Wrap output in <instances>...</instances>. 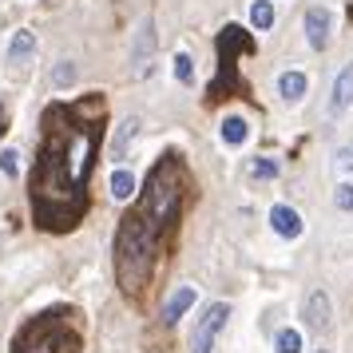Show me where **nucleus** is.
<instances>
[{
	"label": "nucleus",
	"instance_id": "f257e3e1",
	"mask_svg": "<svg viewBox=\"0 0 353 353\" xmlns=\"http://www.w3.org/2000/svg\"><path fill=\"white\" fill-rule=\"evenodd\" d=\"M108 131V99L88 92L80 99H52L40 115V151L28 175L32 223L48 234H68L92 207V175Z\"/></svg>",
	"mask_w": 353,
	"mask_h": 353
},
{
	"label": "nucleus",
	"instance_id": "f03ea898",
	"mask_svg": "<svg viewBox=\"0 0 353 353\" xmlns=\"http://www.w3.org/2000/svg\"><path fill=\"white\" fill-rule=\"evenodd\" d=\"M191 191H194V175L187 159L179 151H167L147 171V183L143 191H135V203L123 210V219L115 226L112 262H115V286L128 302L135 305L147 302Z\"/></svg>",
	"mask_w": 353,
	"mask_h": 353
},
{
	"label": "nucleus",
	"instance_id": "7ed1b4c3",
	"mask_svg": "<svg viewBox=\"0 0 353 353\" xmlns=\"http://www.w3.org/2000/svg\"><path fill=\"white\" fill-rule=\"evenodd\" d=\"M83 325L76 305H52L40 310L12 334V353H80Z\"/></svg>",
	"mask_w": 353,
	"mask_h": 353
},
{
	"label": "nucleus",
	"instance_id": "20e7f679",
	"mask_svg": "<svg viewBox=\"0 0 353 353\" xmlns=\"http://www.w3.org/2000/svg\"><path fill=\"white\" fill-rule=\"evenodd\" d=\"M258 44L254 36L246 32L242 24H226L223 32H219V76H214V83L207 88V99L214 103V99L230 96V92H242V80H239V56H250Z\"/></svg>",
	"mask_w": 353,
	"mask_h": 353
},
{
	"label": "nucleus",
	"instance_id": "39448f33",
	"mask_svg": "<svg viewBox=\"0 0 353 353\" xmlns=\"http://www.w3.org/2000/svg\"><path fill=\"white\" fill-rule=\"evenodd\" d=\"M226 318H230V305L214 302L207 305V314L194 321V334H191V353H214V337L223 334Z\"/></svg>",
	"mask_w": 353,
	"mask_h": 353
},
{
	"label": "nucleus",
	"instance_id": "423d86ee",
	"mask_svg": "<svg viewBox=\"0 0 353 353\" xmlns=\"http://www.w3.org/2000/svg\"><path fill=\"white\" fill-rule=\"evenodd\" d=\"M330 28H334V17H330V8H305V40H310V48L314 52H325L330 48Z\"/></svg>",
	"mask_w": 353,
	"mask_h": 353
},
{
	"label": "nucleus",
	"instance_id": "0eeeda50",
	"mask_svg": "<svg viewBox=\"0 0 353 353\" xmlns=\"http://www.w3.org/2000/svg\"><path fill=\"white\" fill-rule=\"evenodd\" d=\"M330 314H334V305H330V294L325 290H314L310 298H305V305H302V318H305V325L310 330H325L330 325Z\"/></svg>",
	"mask_w": 353,
	"mask_h": 353
},
{
	"label": "nucleus",
	"instance_id": "6e6552de",
	"mask_svg": "<svg viewBox=\"0 0 353 353\" xmlns=\"http://www.w3.org/2000/svg\"><path fill=\"white\" fill-rule=\"evenodd\" d=\"M151 52H155V24H151V17L139 24V36H135V52H131V64H135V76H147L151 72Z\"/></svg>",
	"mask_w": 353,
	"mask_h": 353
},
{
	"label": "nucleus",
	"instance_id": "1a4fd4ad",
	"mask_svg": "<svg viewBox=\"0 0 353 353\" xmlns=\"http://www.w3.org/2000/svg\"><path fill=\"white\" fill-rule=\"evenodd\" d=\"M270 226L282 239H302V214L294 207H286V203H278V207L270 210Z\"/></svg>",
	"mask_w": 353,
	"mask_h": 353
},
{
	"label": "nucleus",
	"instance_id": "9d476101",
	"mask_svg": "<svg viewBox=\"0 0 353 353\" xmlns=\"http://www.w3.org/2000/svg\"><path fill=\"white\" fill-rule=\"evenodd\" d=\"M194 298H199V290L194 286H179L175 294L167 298V305H163V325H175V321L194 305Z\"/></svg>",
	"mask_w": 353,
	"mask_h": 353
},
{
	"label": "nucleus",
	"instance_id": "9b49d317",
	"mask_svg": "<svg viewBox=\"0 0 353 353\" xmlns=\"http://www.w3.org/2000/svg\"><path fill=\"white\" fill-rule=\"evenodd\" d=\"M350 103H353V64H345L341 76L334 80V99H330V108H334V115H341Z\"/></svg>",
	"mask_w": 353,
	"mask_h": 353
},
{
	"label": "nucleus",
	"instance_id": "f8f14e48",
	"mask_svg": "<svg viewBox=\"0 0 353 353\" xmlns=\"http://www.w3.org/2000/svg\"><path fill=\"white\" fill-rule=\"evenodd\" d=\"M32 52H36V36L28 32V28H20L17 36H12V44H8V64H24V60H32Z\"/></svg>",
	"mask_w": 353,
	"mask_h": 353
},
{
	"label": "nucleus",
	"instance_id": "ddd939ff",
	"mask_svg": "<svg viewBox=\"0 0 353 353\" xmlns=\"http://www.w3.org/2000/svg\"><path fill=\"white\" fill-rule=\"evenodd\" d=\"M305 88H310V80H305L302 72H282L278 76V96L290 99V103H298L305 96Z\"/></svg>",
	"mask_w": 353,
	"mask_h": 353
},
{
	"label": "nucleus",
	"instance_id": "4468645a",
	"mask_svg": "<svg viewBox=\"0 0 353 353\" xmlns=\"http://www.w3.org/2000/svg\"><path fill=\"white\" fill-rule=\"evenodd\" d=\"M246 119H242V115H226L223 119V143L226 147H242L246 143Z\"/></svg>",
	"mask_w": 353,
	"mask_h": 353
},
{
	"label": "nucleus",
	"instance_id": "2eb2a0df",
	"mask_svg": "<svg viewBox=\"0 0 353 353\" xmlns=\"http://www.w3.org/2000/svg\"><path fill=\"white\" fill-rule=\"evenodd\" d=\"M131 194H135V175L131 171H112V199H119V203H128Z\"/></svg>",
	"mask_w": 353,
	"mask_h": 353
},
{
	"label": "nucleus",
	"instance_id": "dca6fc26",
	"mask_svg": "<svg viewBox=\"0 0 353 353\" xmlns=\"http://www.w3.org/2000/svg\"><path fill=\"white\" fill-rule=\"evenodd\" d=\"M250 24H254L258 32H270V24H274V4L270 0H254V4H250Z\"/></svg>",
	"mask_w": 353,
	"mask_h": 353
},
{
	"label": "nucleus",
	"instance_id": "f3484780",
	"mask_svg": "<svg viewBox=\"0 0 353 353\" xmlns=\"http://www.w3.org/2000/svg\"><path fill=\"white\" fill-rule=\"evenodd\" d=\"M274 350L278 353H302V334H298V330H278Z\"/></svg>",
	"mask_w": 353,
	"mask_h": 353
},
{
	"label": "nucleus",
	"instance_id": "a211bd4d",
	"mask_svg": "<svg viewBox=\"0 0 353 353\" xmlns=\"http://www.w3.org/2000/svg\"><path fill=\"white\" fill-rule=\"evenodd\" d=\"M175 80L187 83V88L194 83V64H191V56H187V52H179V56H175Z\"/></svg>",
	"mask_w": 353,
	"mask_h": 353
},
{
	"label": "nucleus",
	"instance_id": "6ab92c4d",
	"mask_svg": "<svg viewBox=\"0 0 353 353\" xmlns=\"http://www.w3.org/2000/svg\"><path fill=\"white\" fill-rule=\"evenodd\" d=\"M250 175L254 179H278V163L274 159H254L250 163Z\"/></svg>",
	"mask_w": 353,
	"mask_h": 353
},
{
	"label": "nucleus",
	"instance_id": "aec40b11",
	"mask_svg": "<svg viewBox=\"0 0 353 353\" xmlns=\"http://www.w3.org/2000/svg\"><path fill=\"white\" fill-rule=\"evenodd\" d=\"M334 203H337V210H353V183H341V187H337Z\"/></svg>",
	"mask_w": 353,
	"mask_h": 353
},
{
	"label": "nucleus",
	"instance_id": "412c9836",
	"mask_svg": "<svg viewBox=\"0 0 353 353\" xmlns=\"http://www.w3.org/2000/svg\"><path fill=\"white\" fill-rule=\"evenodd\" d=\"M72 80H76V68H72V64L64 60V64L56 68V76H52V83H56V88H68Z\"/></svg>",
	"mask_w": 353,
	"mask_h": 353
},
{
	"label": "nucleus",
	"instance_id": "4be33fe9",
	"mask_svg": "<svg viewBox=\"0 0 353 353\" xmlns=\"http://www.w3.org/2000/svg\"><path fill=\"white\" fill-rule=\"evenodd\" d=\"M20 155H17V151H4V155H0V171H4V175H17V171H20Z\"/></svg>",
	"mask_w": 353,
	"mask_h": 353
},
{
	"label": "nucleus",
	"instance_id": "5701e85b",
	"mask_svg": "<svg viewBox=\"0 0 353 353\" xmlns=\"http://www.w3.org/2000/svg\"><path fill=\"white\" fill-rule=\"evenodd\" d=\"M135 135V119H128L123 123V131H119V139H115V155H123V147H128V139Z\"/></svg>",
	"mask_w": 353,
	"mask_h": 353
},
{
	"label": "nucleus",
	"instance_id": "b1692460",
	"mask_svg": "<svg viewBox=\"0 0 353 353\" xmlns=\"http://www.w3.org/2000/svg\"><path fill=\"white\" fill-rule=\"evenodd\" d=\"M337 167H345V171H353V143H345L341 151H337Z\"/></svg>",
	"mask_w": 353,
	"mask_h": 353
},
{
	"label": "nucleus",
	"instance_id": "393cba45",
	"mask_svg": "<svg viewBox=\"0 0 353 353\" xmlns=\"http://www.w3.org/2000/svg\"><path fill=\"white\" fill-rule=\"evenodd\" d=\"M8 131V115H4V108H0V135Z\"/></svg>",
	"mask_w": 353,
	"mask_h": 353
},
{
	"label": "nucleus",
	"instance_id": "a878e982",
	"mask_svg": "<svg viewBox=\"0 0 353 353\" xmlns=\"http://www.w3.org/2000/svg\"><path fill=\"white\" fill-rule=\"evenodd\" d=\"M318 353H325V350H318Z\"/></svg>",
	"mask_w": 353,
	"mask_h": 353
}]
</instances>
